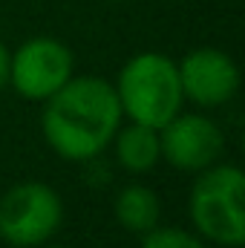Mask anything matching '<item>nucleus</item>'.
Here are the masks:
<instances>
[{
    "mask_svg": "<svg viewBox=\"0 0 245 248\" xmlns=\"http://www.w3.org/2000/svg\"><path fill=\"white\" fill-rule=\"evenodd\" d=\"M122 119L116 87L107 78L72 75L44 101L41 130L61 159L92 162L110 147Z\"/></svg>",
    "mask_w": 245,
    "mask_h": 248,
    "instance_id": "obj_1",
    "label": "nucleus"
},
{
    "mask_svg": "<svg viewBox=\"0 0 245 248\" xmlns=\"http://www.w3.org/2000/svg\"><path fill=\"white\" fill-rule=\"evenodd\" d=\"M187 214L202 240L222 248L245 246V176L231 162H216L196 173Z\"/></svg>",
    "mask_w": 245,
    "mask_h": 248,
    "instance_id": "obj_2",
    "label": "nucleus"
},
{
    "mask_svg": "<svg viewBox=\"0 0 245 248\" xmlns=\"http://www.w3.org/2000/svg\"><path fill=\"white\" fill-rule=\"evenodd\" d=\"M116 95L130 122L162 127L182 113L184 95L179 66L165 52H138L122 66L116 78Z\"/></svg>",
    "mask_w": 245,
    "mask_h": 248,
    "instance_id": "obj_3",
    "label": "nucleus"
},
{
    "mask_svg": "<svg viewBox=\"0 0 245 248\" xmlns=\"http://www.w3.org/2000/svg\"><path fill=\"white\" fill-rule=\"evenodd\" d=\"M63 225V202L46 182H20L0 196V240L12 248L46 246Z\"/></svg>",
    "mask_w": 245,
    "mask_h": 248,
    "instance_id": "obj_4",
    "label": "nucleus"
},
{
    "mask_svg": "<svg viewBox=\"0 0 245 248\" xmlns=\"http://www.w3.org/2000/svg\"><path fill=\"white\" fill-rule=\"evenodd\" d=\"M75 75L72 49L58 38H29L9 52V84L29 101H46Z\"/></svg>",
    "mask_w": 245,
    "mask_h": 248,
    "instance_id": "obj_5",
    "label": "nucleus"
},
{
    "mask_svg": "<svg viewBox=\"0 0 245 248\" xmlns=\"http://www.w3.org/2000/svg\"><path fill=\"white\" fill-rule=\"evenodd\" d=\"M162 159L184 173H199L216 165L225 153V133L202 113H176L159 127Z\"/></svg>",
    "mask_w": 245,
    "mask_h": 248,
    "instance_id": "obj_6",
    "label": "nucleus"
},
{
    "mask_svg": "<svg viewBox=\"0 0 245 248\" xmlns=\"http://www.w3.org/2000/svg\"><path fill=\"white\" fill-rule=\"evenodd\" d=\"M179 66L184 101H193L202 110H214L228 104L240 90V69L234 58L216 46L190 49Z\"/></svg>",
    "mask_w": 245,
    "mask_h": 248,
    "instance_id": "obj_7",
    "label": "nucleus"
},
{
    "mask_svg": "<svg viewBox=\"0 0 245 248\" xmlns=\"http://www.w3.org/2000/svg\"><path fill=\"white\" fill-rule=\"evenodd\" d=\"M113 150H116V162L122 165L127 173H150L159 162H162V147H159V130L147 127V124L130 122L119 124L116 136H113Z\"/></svg>",
    "mask_w": 245,
    "mask_h": 248,
    "instance_id": "obj_8",
    "label": "nucleus"
},
{
    "mask_svg": "<svg viewBox=\"0 0 245 248\" xmlns=\"http://www.w3.org/2000/svg\"><path fill=\"white\" fill-rule=\"evenodd\" d=\"M113 214H116V222L122 225L124 231L130 234H144L150 228L159 225L162 219V202H159V193L147 185H124L116 193V202H113Z\"/></svg>",
    "mask_w": 245,
    "mask_h": 248,
    "instance_id": "obj_9",
    "label": "nucleus"
},
{
    "mask_svg": "<svg viewBox=\"0 0 245 248\" xmlns=\"http://www.w3.org/2000/svg\"><path fill=\"white\" fill-rule=\"evenodd\" d=\"M138 248H208L205 240L193 231L173 228V225H156L141 234Z\"/></svg>",
    "mask_w": 245,
    "mask_h": 248,
    "instance_id": "obj_10",
    "label": "nucleus"
},
{
    "mask_svg": "<svg viewBox=\"0 0 245 248\" xmlns=\"http://www.w3.org/2000/svg\"><path fill=\"white\" fill-rule=\"evenodd\" d=\"M6 84H9V49L0 41V87H6Z\"/></svg>",
    "mask_w": 245,
    "mask_h": 248,
    "instance_id": "obj_11",
    "label": "nucleus"
},
{
    "mask_svg": "<svg viewBox=\"0 0 245 248\" xmlns=\"http://www.w3.org/2000/svg\"><path fill=\"white\" fill-rule=\"evenodd\" d=\"M49 248H69V246H49Z\"/></svg>",
    "mask_w": 245,
    "mask_h": 248,
    "instance_id": "obj_12",
    "label": "nucleus"
}]
</instances>
